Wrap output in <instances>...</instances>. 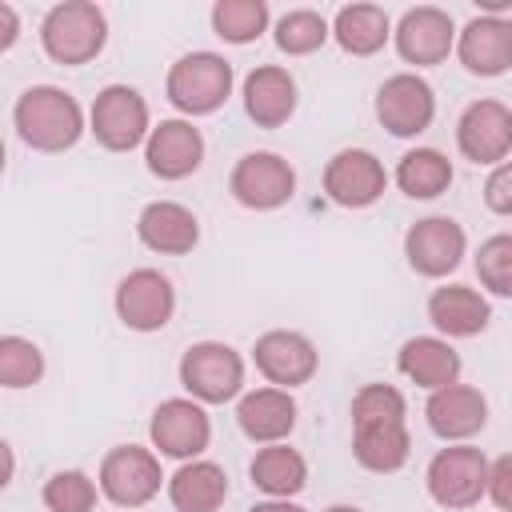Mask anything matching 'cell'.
Wrapping results in <instances>:
<instances>
[{
  "label": "cell",
  "instance_id": "60d3db41",
  "mask_svg": "<svg viewBox=\"0 0 512 512\" xmlns=\"http://www.w3.org/2000/svg\"><path fill=\"white\" fill-rule=\"evenodd\" d=\"M324 512H360V508H352V504H332V508H324Z\"/></svg>",
  "mask_w": 512,
  "mask_h": 512
},
{
  "label": "cell",
  "instance_id": "6da1fadb",
  "mask_svg": "<svg viewBox=\"0 0 512 512\" xmlns=\"http://www.w3.org/2000/svg\"><path fill=\"white\" fill-rule=\"evenodd\" d=\"M12 124L20 140L36 152H64L84 136V112L72 92L56 84H32L20 92L12 108Z\"/></svg>",
  "mask_w": 512,
  "mask_h": 512
},
{
  "label": "cell",
  "instance_id": "d590c367",
  "mask_svg": "<svg viewBox=\"0 0 512 512\" xmlns=\"http://www.w3.org/2000/svg\"><path fill=\"white\" fill-rule=\"evenodd\" d=\"M484 204L496 212V216H508L512 212V164L500 160L484 184Z\"/></svg>",
  "mask_w": 512,
  "mask_h": 512
},
{
  "label": "cell",
  "instance_id": "30bf717a",
  "mask_svg": "<svg viewBox=\"0 0 512 512\" xmlns=\"http://www.w3.org/2000/svg\"><path fill=\"white\" fill-rule=\"evenodd\" d=\"M152 448L172 460H196L212 440V420L192 396H172L152 412Z\"/></svg>",
  "mask_w": 512,
  "mask_h": 512
},
{
  "label": "cell",
  "instance_id": "7c38bea8",
  "mask_svg": "<svg viewBox=\"0 0 512 512\" xmlns=\"http://www.w3.org/2000/svg\"><path fill=\"white\" fill-rule=\"evenodd\" d=\"M456 148L472 164H500L512 152V112L500 100H476L456 120Z\"/></svg>",
  "mask_w": 512,
  "mask_h": 512
},
{
  "label": "cell",
  "instance_id": "4316f807",
  "mask_svg": "<svg viewBox=\"0 0 512 512\" xmlns=\"http://www.w3.org/2000/svg\"><path fill=\"white\" fill-rule=\"evenodd\" d=\"M408 452H412V436H408L404 420H396V424H360L352 432V456L368 472H396V468H404Z\"/></svg>",
  "mask_w": 512,
  "mask_h": 512
},
{
  "label": "cell",
  "instance_id": "74e56055",
  "mask_svg": "<svg viewBox=\"0 0 512 512\" xmlns=\"http://www.w3.org/2000/svg\"><path fill=\"white\" fill-rule=\"evenodd\" d=\"M20 40V16L12 4H0V52H8Z\"/></svg>",
  "mask_w": 512,
  "mask_h": 512
},
{
  "label": "cell",
  "instance_id": "8992f818",
  "mask_svg": "<svg viewBox=\"0 0 512 512\" xmlns=\"http://www.w3.org/2000/svg\"><path fill=\"white\" fill-rule=\"evenodd\" d=\"M88 132L108 152H132V148H140L148 140V132H152L144 96L136 88H128V84L100 88L96 100H92V112H88Z\"/></svg>",
  "mask_w": 512,
  "mask_h": 512
},
{
  "label": "cell",
  "instance_id": "44dd1931",
  "mask_svg": "<svg viewBox=\"0 0 512 512\" xmlns=\"http://www.w3.org/2000/svg\"><path fill=\"white\" fill-rule=\"evenodd\" d=\"M244 112L256 128H280L296 112V80L280 64H260L244 80Z\"/></svg>",
  "mask_w": 512,
  "mask_h": 512
},
{
  "label": "cell",
  "instance_id": "1f68e13d",
  "mask_svg": "<svg viewBox=\"0 0 512 512\" xmlns=\"http://www.w3.org/2000/svg\"><path fill=\"white\" fill-rule=\"evenodd\" d=\"M328 40V20L312 8H292L276 20V48L288 56H308Z\"/></svg>",
  "mask_w": 512,
  "mask_h": 512
},
{
  "label": "cell",
  "instance_id": "ab89813d",
  "mask_svg": "<svg viewBox=\"0 0 512 512\" xmlns=\"http://www.w3.org/2000/svg\"><path fill=\"white\" fill-rule=\"evenodd\" d=\"M248 512H308V508H300V504H292V500H260V504H252Z\"/></svg>",
  "mask_w": 512,
  "mask_h": 512
},
{
  "label": "cell",
  "instance_id": "ac0fdd59",
  "mask_svg": "<svg viewBox=\"0 0 512 512\" xmlns=\"http://www.w3.org/2000/svg\"><path fill=\"white\" fill-rule=\"evenodd\" d=\"M424 420L440 440H468L488 424V400L472 384H444L428 396Z\"/></svg>",
  "mask_w": 512,
  "mask_h": 512
},
{
  "label": "cell",
  "instance_id": "9a60e30c",
  "mask_svg": "<svg viewBox=\"0 0 512 512\" xmlns=\"http://www.w3.org/2000/svg\"><path fill=\"white\" fill-rule=\"evenodd\" d=\"M388 172L368 148H344L324 168V192L340 208H368L384 196Z\"/></svg>",
  "mask_w": 512,
  "mask_h": 512
},
{
  "label": "cell",
  "instance_id": "5b68a950",
  "mask_svg": "<svg viewBox=\"0 0 512 512\" xmlns=\"http://www.w3.org/2000/svg\"><path fill=\"white\" fill-rule=\"evenodd\" d=\"M180 384L196 404H228L244 388V360L220 340H200L180 356Z\"/></svg>",
  "mask_w": 512,
  "mask_h": 512
},
{
  "label": "cell",
  "instance_id": "d6a6232c",
  "mask_svg": "<svg viewBox=\"0 0 512 512\" xmlns=\"http://www.w3.org/2000/svg\"><path fill=\"white\" fill-rule=\"evenodd\" d=\"M44 376V352L24 336H0V388H32Z\"/></svg>",
  "mask_w": 512,
  "mask_h": 512
},
{
  "label": "cell",
  "instance_id": "f35d334b",
  "mask_svg": "<svg viewBox=\"0 0 512 512\" xmlns=\"http://www.w3.org/2000/svg\"><path fill=\"white\" fill-rule=\"evenodd\" d=\"M12 472H16V456H12V448H8V440L0 436V492L12 484Z\"/></svg>",
  "mask_w": 512,
  "mask_h": 512
},
{
  "label": "cell",
  "instance_id": "277c9868",
  "mask_svg": "<svg viewBox=\"0 0 512 512\" xmlns=\"http://www.w3.org/2000/svg\"><path fill=\"white\" fill-rule=\"evenodd\" d=\"M424 484H428V496L448 508V512H464L472 504L484 500V484H488V456L472 444H452V448H440L432 460H428V472H424Z\"/></svg>",
  "mask_w": 512,
  "mask_h": 512
},
{
  "label": "cell",
  "instance_id": "83f0119b",
  "mask_svg": "<svg viewBox=\"0 0 512 512\" xmlns=\"http://www.w3.org/2000/svg\"><path fill=\"white\" fill-rule=\"evenodd\" d=\"M248 476H252V484H256L260 492H268L272 500H288V496H296V492L308 484V464H304V456H300L296 448H288V444H264V448L252 456Z\"/></svg>",
  "mask_w": 512,
  "mask_h": 512
},
{
  "label": "cell",
  "instance_id": "8d00e7d4",
  "mask_svg": "<svg viewBox=\"0 0 512 512\" xmlns=\"http://www.w3.org/2000/svg\"><path fill=\"white\" fill-rule=\"evenodd\" d=\"M484 496H488L500 512H508V504H512V456H496V460H488V484H484Z\"/></svg>",
  "mask_w": 512,
  "mask_h": 512
},
{
  "label": "cell",
  "instance_id": "ffe728a7",
  "mask_svg": "<svg viewBox=\"0 0 512 512\" xmlns=\"http://www.w3.org/2000/svg\"><path fill=\"white\" fill-rule=\"evenodd\" d=\"M136 236L144 248H152L160 256H184L200 240V220L192 208H184L176 200H152V204H144V212L136 220Z\"/></svg>",
  "mask_w": 512,
  "mask_h": 512
},
{
  "label": "cell",
  "instance_id": "3957f363",
  "mask_svg": "<svg viewBox=\"0 0 512 512\" xmlns=\"http://www.w3.org/2000/svg\"><path fill=\"white\" fill-rule=\"evenodd\" d=\"M164 92L184 116H208L232 96V64L220 52H188L168 68Z\"/></svg>",
  "mask_w": 512,
  "mask_h": 512
},
{
  "label": "cell",
  "instance_id": "603a6c76",
  "mask_svg": "<svg viewBox=\"0 0 512 512\" xmlns=\"http://www.w3.org/2000/svg\"><path fill=\"white\" fill-rule=\"evenodd\" d=\"M168 500L176 512H216L228 500V476L212 460H184L168 476Z\"/></svg>",
  "mask_w": 512,
  "mask_h": 512
},
{
  "label": "cell",
  "instance_id": "7a4b0ae2",
  "mask_svg": "<svg viewBox=\"0 0 512 512\" xmlns=\"http://www.w3.org/2000/svg\"><path fill=\"white\" fill-rule=\"evenodd\" d=\"M108 40V20L92 0H64L56 8H48L44 24H40V44L48 52V60L76 68L100 56Z\"/></svg>",
  "mask_w": 512,
  "mask_h": 512
},
{
  "label": "cell",
  "instance_id": "4fadbf2b",
  "mask_svg": "<svg viewBox=\"0 0 512 512\" xmlns=\"http://www.w3.org/2000/svg\"><path fill=\"white\" fill-rule=\"evenodd\" d=\"M252 360L260 368V376L276 388H296V384H308L316 376V344L304 336V332H292V328H272L256 340L252 348Z\"/></svg>",
  "mask_w": 512,
  "mask_h": 512
},
{
  "label": "cell",
  "instance_id": "836d02e7",
  "mask_svg": "<svg viewBox=\"0 0 512 512\" xmlns=\"http://www.w3.org/2000/svg\"><path fill=\"white\" fill-rule=\"evenodd\" d=\"M476 276L492 296H512V236L496 232L476 252Z\"/></svg>",
  "mask_w": 512,
  "mask_h": 512
},
{
  "label": "cell",
  "instance_id": "d4e9b609",
  "mask_svg": "<svg viewBox=\"0 0 512 512\" xmlns=\"http://www.w3.org/2000/svg\"><path fill=\"white\" fill-rule=\"evenodd\" d=\"M396 364H400V372L412 384H420L428 392H436L444 384H456V376H460V356L440 336H412V340H404Z\"/></svg>",
  "mask_w": 512,
  "mask_h": 512
},
{
  "label": "cell",
  "instance_id": "b9f144b4",
  "mask_svg": "<svg viewBox=\"0 0 512 512\" xmlns=\"http://www.w3.org/2000/svg\"><path fill=\"white\" fill-rule=\"evenodd\" d=\"M4 160H8V156H4V140H0V172H4Z\"/></svg>",
  "mask_w": 512,
  "mask_h": 512
},
{
  "label": "cell",
  "instance_id": "52a82bcc",
  "mask_svg": "<svg viewBox=\"0 0 512 512\" xmlns=\"http://www.w3.org/2000/svg\"><path fill=\"white\" fill-rule=\"evenodd\" d=\"M164 484L160 456L140 444H120L100 460L96 488L116 504V508H140L148 504Z\"/></svg>",
  "mask_w": 512,
  "mask_h": 512
},
{
  "label": "cell",
  "instance_id": "8fae6325",
  "mask_svg": "<svg viewBox=\"0 0 512 512\" xmlns=\"http://www.w3.org/2000/svg\"><path fill=\"white\" fill-rule=\"evenodd\" d=\"M436 116L432 84L416 72H396L376 92V120L392 136H420Z\"/></svg>",
  "mask_w": 512,
  "mask_h": 512
},
{
  "label": "cell",
  "instance_id": "cb8c5ba5",
  "mask_svg": "<svg viewBox=\"0 0 512 512\" xmlns=\"http://www.w3.org/2000/svg\"><path fill=\"white\" fill-rule=\"evenodd\" d=\"M428 320L444 336H476L488 328L492 308L488 300L468 284H444L428 296Z\"/></svg>",
  "mask_w": 512,
  "mask_h": 512
},
{
  "label": "cell",
  "instance_id": "ba28073f",
  "mask_svg": "<svg viewBox=\"0 0 512 512\" xmlns=\"http://www.w3.org/2000/svg\"><path fill=\"white\" fill-rule=\"evenodd\" d=\"M228 188H232L236 204H244L252 212H272V208L292 200L296 172L276 152H248V156L236 160V168L228 176Z\"/></svg>",
  "mask_w": 512,
  "mask_h": 512
},
{
  "label": "cell",
  "instance_id": "f1b7e54d",
  "mask_svg": "<svg viewBox=\"0 0 512 512\" xmlns=\"http://www.w3.org/2000/svg\"><path fill=\"white\" fill-rule=\"evenodd\" d=\"M396 184L412 200H436L452 184V160L440 148H412L396 164Z\"/></svg>",
  "mask_w": 512,
  "mask_h": 512
},
{
  "label": "cell",
  "instance_id": "2e32d148",
  "mask_svg": "<svg viewBox=\"0 0 512 512\" xmlns=\"http://www.w3.org/2000/svg\"><path fill=\"white\" fill-rule=\"evenodd\" d=\"M464 228L452 216H424L404 236V256L420 276H448L464 260Z\"/></svg>",
  "mask_w": 512,
  "mask_h": 512
},
{
  "label": "cell",
  "instance_id": "e575fe53",
  "mask_svg": "<svg viewBox=\"0 0 512 512\" xmlns=\"http://www.w3.org/2000/svg\"><path fill=\"white\" fill-rule=\"evenodd\" d=\"M404 412H408V404L392 384H364L352 396V428H360V424H396V420H404Z\"/></svg>",
  "mask_w": 512,
  "mask_h": 512
},
{
  "label": "cell",
  "instance_id": "d6986e66",
  "mask_svg": "<svg viewBox=\"0 0 512 512\" xmlns=\"http://www.w3.org/2000/svg\"><path fill=\"white\" fill-rule=\"evenodd\" d=\"M452 48L472 76H500L512 64V24L504 16H476L464 24Z\"/></svg>",
  "mask_w": 512,
  "mask_h": 512
},
{
  "label": "cell",
  "instance_id": "484cf974",
  "mask_svg": "<svg viewBox=\"0 0 512 512\" xmlns=\"http://www.w3.org/2000/svg\"><path fill=\"white\" fill-rule=\"evenodd\" d=\"M328 36H336V44L352 56H372L388 44L392 36V20L380 4H344L328 28Z\"/></svg>",
  "mask_w": 512,
  "mask_h": 512
},
{
  "label": "cell",
  "instance_id": "e0dca14e",
  "mask_svg": "<svg viewBox=\"0 0 512 512\" xmlns=\"http://www.w3.org/2000/svg\"><path fill=\"white\" fill-rule=\"evenodd\" d=\"M204 160V136L188 120H160L144 140V164L160 180H184Z\"/></svg>",
  "mask_w": 512,
  "mask_h": 512
},
{
  "label": "cell",
  "instance_id": "7402d4cb",
  "mask_svg": "<svg viewBox=\"0 0 512 512\" xmlns=\"http://www.w3.org/2000/svg\"><path fill=\"white\" fill-rule=\"evenodd\" d=\"M236 424L256 444H280L296 428V400L284 388L244 392L240 404H236Z\"/></svg>",
  "mask_w": 512,
  "mask_h": 512
},
{
  "label": "cell",
  "instance_id": "4dcf8cb0",
  "mask_svg": "<svg viewBox=\"0 0 512 512\" xmlns=\"http://www.w3.org/2000/svg\"><path fill=\"white\" fill-rule=\"evenodd\" d=\"M40 500H44L48 512H92L96 508V480L88 472H80V468L52 472L44 480Z\"/></svg>",
  "mask_w": 512,
  "mask_h": 512
},
{
  "label": "cell",
  "instance_id": "5bb4252c",
  "mask_svg": "<svg viewBox=\"0 0 512 512\" xmlns=\"http://www.w3.org/2000/svg\"><path fill=\"white\" fill-rule=\"evenodd\" d=\"M396 52L404 64H416V68H432V64H444L452 44H456V24L444 8H432V4H420V8H408L396 24Z\"/></svg>",
  "mask_w": 512,
  "mask_h": 512
},
{
  "label": "cell",
  "instance_id": "9c48e42d",
  "mask_svg": "<svg viewBox=\"0 0 512 512\" xmlns=\"http://www.w3.org/2000/svg\"><path fill=\"white\" fill-rule=\"evenodd\" d=\"M176 312V288L160 268H136L116 288V316L132 332H160Z\"/></svg>",
  "mask_w": 512,
  "mask_h": 512
},
{
  "label": "cell",
  "instance_id": "f546056e",
  "mask_svg": "<svg viewBox=\"0 0 512 512\" xmlns=\"http://www.w3.org/2000/svg\"><path fill=\"white\" fill-rule=\"evenodd\" d=\"M212 28L228 44H252L268 28V4L264 0H216Z\"/></svg>",
  "mask_w": 512,
  "mask_h": 512
}]
</instances>
